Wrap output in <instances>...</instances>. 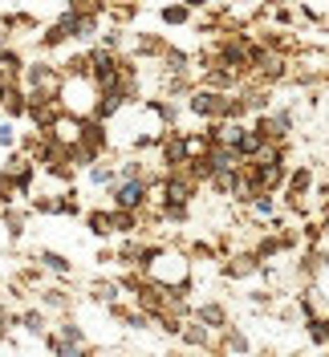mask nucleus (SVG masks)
<instances>
[{
    "mask_svg": "<svg viewBox=\"0 0 329 357\" xmlns=\"http://www.w3.org/2000/svg\"><path fill=\"white\" fill-rule=\"evenodd\" d=\"M98 98H102V89L94 86V77H66V82H61V93H57L61 110L78 114V118H94Z\"/></svg>",
    "mask_w": 329,
    "mask_h": 357,
    "instance_id": "nucleus-1",
    "label": "nucleus"
},
{
    "mask_svg": "<svg viewBox=\"0 0 329 357\" xmlns=\"http://www.w3.org/2000/svg\"><path fill=\"white\" fill-rule=\"evenodd\" d=\"M228 89H216V86H199L187 93V114L199 118V122H224L228 118Z\"/></svg>",
    "mask_w": 329,
    "mask_h": 357,
    "instance_id": "nucleus-2",
    "label": "nucleus"
},
{
    "mask_svg": "<svg viewBox=\"0 0 329 357\" xmlns=\"http://www.w3.org/2000/svg\"><path fill=\"white\" fill-rule=\"evenodd\" d=\"M21 82L29 93H49V98H57L61 93V82H66V73H61V66H53V61H29L21 73Z\"/></svg>",
    "mask_w": 329,
    "mask_h": 357,
    "instance_id": "nucleus-3",
    "label": "nucleus"
},
{
    "mask_svg": "<svg viewBox=\"0 0 329 357\" xmlns=\"http://www.w3.org/2000/svg\"><path fill=\"white\" fill-rule=\"evenodd\" d=\"M110 207H131V211H142L151 203V178H118L106 191Z\"/></svg>",
    "mask_w": 329,
    "mask_h": 357,
    "instance_id": "nucleus-4",
    "label": "nucleus"
},
{
    "mask_svg": "<svg viewBox=\"0 0 329 357\" xmlns=\"http://www.w3.org/2000/svg\"><path fill=\"white\" fill-rule=\"evenodd\" d=\"M4 171L17 178V187H21V199L29 203V195H33V183H37V162L24 155L21 146H13V151H8V158H4Z\"/></svg>",
    "mask_w": 329,
    "mask_h": 357,
    "instance_id": "nucleus-5",
    "label": "nucleus"
},
{
    "mask_svg": "<svg viewBox=\"0 0 329 357\" xmlns=\"http://www.w3.org/2000/svg\"><path fill=\"white\" fill-rule=\"evenodd\" d=\"M159 162H163V171H175V167L187 162V130L171 126V130L163 134V142H159Z\"/></svg>",
    "mask_w": 329,
    "mask_h": 357,
    "instance_id": "nucleus-6",
    "label": "nucleus"
},
{
    "mask_svg": "<svg viewBox=\"0 0 329 357\" xmlns=\"http://www.w3.org/2000/svg\"><path fill=\"white\" fill-rule=\"evenodd\" d=\"M61 24L69 29V37L82 45H94L98 41V33H102V17H89V13H73V8H66L61 13Z\"/></svg>",
    "mask_w": 329,
    "mask_h": 357,
    "instance_id": "nucleus-7",
    "label": "nucleus"
},
{
    "mask_svg": "<svg viewBox=\"0 0 329 357\" xmlns=\"http://www.w3.org/2000/svg\"><path fill=\"white\" fill-rule=\"evenodd\" d=\"M57 114H61V102H57V98H49V93H29V114H24V122H29V126L49 130Z\"/></svg>",
    "mask_w": 329,
    "mask_h": 357,
    "instance_id": "nucleus-8",
    "label": "nucleus"
},
{
    "mask_svg": "<svg viewBox=\"0 0 329 357\" xmlns=\"http://www.w3.org/2000/svg\"><path fill=\"white\" fill-rule=\"evenodd\" d=\"M82 146H86L94 158H106L110 155V122L86 118V122H82Z\"/></svg>",
    "mask_w": 329,
    "mask_h": 357,
    "instance_id": "nucleus-9",
    "label": "nucleus"
},
{
    "mask_svg": "<svg viewBox=\"0 0 329 357\" xmlns=\"http://www.w3.org/2000/svg\"><path fill=\"white\" fill-rule=\"evenodd\" d=\"M0 114L13 118V122H24V114H29V89H24V82H8V86H4Z\"/></svg>",
    "mask_w": 329,
    "mask_h": 357,
    "instance_id": "nucleus-10",
    "label": "nucleus"
},
{
    "mask_svg": "<svg viewBox=\"0 0 329 357\" xmlns=\"http://www.w3.org/2000/svg\"><path fill=\"white\" fill-rule=\"evenodd\" d=\"M82 122H86V118H78V114L61 110L57 118H53L49 134H53V138H57L61 146H73V142H82Z\"/></svg>",
    "mask_w": 329,
    "mask_h": 357,
    "instance_id": "nucleus-11",
    "label": "nucleus"
},
{
    "mask_svg": "<svg viewBox=\"0 0 329 357\" xmlns=\"http://www.w3.org/2000/svg\"><path fill=\"white\" fill-rule=\"evenodd\" d=\"M261 256H256V248L252 252H232L228 256V264H224V276H232V280H244V276H252V272H261Z\"/></svg>",
    "mask_w": 329,
    "mask_h": 357,
    "instance_id": "nucleus-12",
    "label": "nucleus"
},
{
    "mask_svg": "<svg viewBox=\"0 0 329 357\" xmlns=\"http://www.w3.org/2000/svg\"><path fill=\"white\" fill-rule=\"evenodd\" d=\"M41 309L66 317V312L73 309V292H69L66 284H41Z\"/></svg>",
    "mask_w": 329,
    "mask_h": 357,
    "instance_id": "nucleus-13",
    "label": "nucleus"
},
{
    "mask_svg": "<svg viewBox=\"0 0 329 357\" xmlns=\"http://www.w3.org/2000/svg\"><path fill=\"white\" fill-rule=\"evenodd\" d=\"M118 178H122V175H118V162H110V155L98 158L94 167H86V183H89V187H102V191H110Z\"/></svg>",
    "mask_w": 329,
    "mask_h": 357,
    "instance_id": "nucleus-14",
    "label": "nucleus"
},
{
    "mask_svg": "<svg viewBox=\"0 0 329 357\" xmlns=\"http://www.w3.org/2000/svg\"><path fill=\"white\" fill-rule=\"evenodd\" d=\"M73 37H69V29L61 24V17L53 24H45V29H37V49L41 53H53V49H61V45H69Z\"/></svg>",
    "mask_w": 329,
    "mask_h": 357,
    "instance_id": "nucleus-15",
    "label": "nucleus"
},
{
    "mask_svg": "<svg viewBox=\"0 0 329 357\" xmlns=\"http://www.w3.org/2000/svg\"><path fill=\"white\" fill-rule=\"evenodd\" d=\"M110 227H114V236H134V231H142V215L131 207H110Z\"/></svg>",
    "mask_w": 329,
    "mask_h": 357,
    "instance_id": "nucleus-16",
    "label": "nucleus"
},
{
    "mask_svg": "<svg viewBox=\"0 0 329 357\" xmlns=\"http://www.w3.org/2000/svg\"><path fill=\"white\" fill-rule=\"evenodd\" d=\"M171 45L163 41V37H154V33H142V37H134V57L138 61H163V53H167Z\"/></svg>",
    "mask_w": 329,
    "mask_h": 357,
    "instance_id": "nucleus-17",
    "label": "nucleus"
},
{
    "mask_svg": "<svg viewBox=\"0 0 329 357\" xmlns=\"http://www.w3.org/2000/svg\"><path fill=\"white\" fill-rule=\"evenodd\" d=\"M24 66H29V57H24L17 45H4V49H0V73H4L8 82H21Z\"/></svg>",
    "mask_w": 329,
    "mask_h": 357,
    "instance_id": "nucleus-18",
    "label": "nucleus"
},
{
    "mask_svg": "<svg viewBox=\"0 0 329 357\" xmlns=\"http://www.w3.org/2000/svg\"><path fill=\"white\" fill-rule=\"evenodd\" d=\"M37 260H41V268H45V272H53L57 280H69V276H73L69 256H61L57 248H41V252H37Z\"/></svg>",
    "mask_w": 329,
    "mask_h": 357,
    "instance_id": "nucleus-19",
    "label": "nucleus"
},
{
    "mask_svg": "<svg viewBox=\"0 0 329 357\" xmlns=\"http://www.w3.org/2000/svg\"><path fill=\"white\" fill-rule=\"evenodd\" d=\"M53 333L61 337V341H69V345H73V349H78V354H82V349H86L89 341H86V329H82V325H78V321H73V317H61V321H57V325H53Z\"/></svg>",
    "mask_w": 329,
    "mask_h": 357,
    "instance_id": "nucleus-20",
    "label": "nucleus"
},
{
    "mask_svg": "<svg viewBox=\"0 0 329 357\" xmlns=\"http://www.w3.org/2000/svg\"><path fill=\"white\" fill-rule=\"evenodd\" d=\"M21 329L33 337H45L49 333V309L41 305H33V309H21Z\"/></svg>",
    "mask_w": 329,
    "mask_h": 357,
    "instance_id": "nucleus-21",
    "label": "nucleus"
},
{
    "mask_svg": "<svg viewBox=\"0 0 329 357\" xmlns=\"http://www.w3.org/2000/svg\"><path fill=\"white\" fill-rule=\"evenodd\" d=\"M86 296L94 301V305H110V301H118V296H122V284H118V280H89Z\"/></svg>",
    "mask_w": 329,
    "mask_h": 357,
    "instance_id": "nucleus-22",
    "label": "nucleus"
},
{
    "mask_svg": "<svg viewBox=\"0 0 329 357\" xmlns=\"http://www.w3.org/2000/svg\"><path fill=\"white\" fill-rule=\"evenodd\" d=\"M86 227L98 240H110L114 236V227H110V203L106 207H86Z\"/></svg>",
    "mask_w": 329,
    "mask_h": 357,
    "instance_id": "nucleus-23",
    "label": "nucleus"
},
{
    "mask_svg": "<svg viewBox=\"0 0 329 357\" xmlns=\"http://www.w3.org/2000/svg\"><path fill=\"white\" fill-rule=\"evenodd\" d=\"M0 223L8 227V236H13V240H21V236H24V223H29V207H17V203H8V207L0 211Z\"/></svg>",
    "mask_w": 329,
    "mask_h": 357,
    "instance_id": "nucleus-24",
    "label": "nucleus"
},
{
    "mask_svg": "<svg viewBox=\"0 0 329 357\" xmlns=\"http://www.w3.org/2000/svg\"><path fill=\"white\" fill-rule=\"evenodd\" d=\"M0 24H4L8 33H37V29H41V21H37L33 13H4Z\"/></svg>",
    "mask_w": 329,
    "mask_h": 357,
    "instance_id": "nucleus-25",
    "label": "nucleus"
},
{
    "mask_svg": "<svg viewBox=\"0 0 329 357\" xmlns=\"http://www.w3.org/2000/svg\"><path fill=\"white\" fill-rule=\"evenodd\" d=\"M196 321H203V325H212V329L224 333V325H228V309L216 305V301H207V305H199V309H196Z\"/></svg>",
    "mask_w": 329,
    "mask_h": 357,
    "instance_id": "nucleus-26",
    "label": "nucleus"
},
{
    "mask_svg": "<svg viewBox=\"0 0 329 357\" xmlns=\"http://www.w3.org/2000/svg\"><path fill=\"white\" fill-rule=\"evenodd\" d=\"M159 21L167 24V29L187 24V21H191V8H187V0H179V4H163V8H159Z\"/></svg>",
    "mask_w": 329,
    "mask_h": 357,
    "instance_id": "nucleus-27",
    "label": "nucleus"
},
{
    "mask_svg": "<svg viewBox=\"0 0 329 357\" xmlns=\"http://www.w3.org/2000/svg\"><path fill=\"white\" fill-rule=\"evenodd\" d=\"M61 215H69V220L86 215V199L78 195V183H69L66 191H61Z\"/></svg>",
    "mask_w": 329,
    "mask_h": 357,
    "instance_id": "nucleus-28",
    "label": "nucleus"
},
{
    "mask_svg": "<svg viewBox=\"0 0 329 357\" xmlns=\"http://www.w3.org/2000/svg\"><path fill=\"white\" fill-rule=\"evenodd\" d=\"M57 66H61L66 77H89V53H69V57H61Z\"/></svg>",
    "mask_w": 329,
    "mask_h": 357,
    "instance_id": "nucleus-29",
    "label": "nucleus"
},
{
    "mask_svg": "<svg viewBox=\"0 0 329 357\" xmlns=\"http://www.w3.org/2000/svg\"><path fill=\"white\" fill-rule=\"evenodd\" d=\"M0 203H4V207H8V203H24V199H21V187H17V178L8 175L4 167H0Z\"/></svg>",
    "mask_w": 329,
    "mask_h": 357,
    "instance_id": "nucleus-30",
    "label": "nucleus"
},
{
    "mask_svg": "<svg viewBox=\"0 0 329 357\" xmlns=\"http://www.w3.org/2000/svg\"><path fill=\"white\" fill-rule=\"evenodd\" d=\"M0 146H4V151L21 146V122H13V118H4V122H0Z\"/></svg>",
    "mask_w": 329,
    "mask_h": 357,
    "instance_id": "nucleus-31",
    "label": "nucleus"
},
{
    "mask_svg": "<svg viewBox=\"0 0 329 357\" xmlns=\"http://www.w3.org/2000/svg\"><path fill=\"white\" fill-rule=\"evenodd\" d=\"M66 8H73V13H89V17H106L110 0H66Z\"/></svg>",
    "mask_w": 329,
    "mask_h": 357,
    "instance_id": "nucleus-32",
    "label": "nucleus"
},
{
    "mask_svg": "<svg viewBox=\"0 0 329 357\" xmlns=\"http://www.w3.org/2000/svg\"><path fill=\"white\" fill-rule=\"evenodd\" d=\"M106 13H110V21H114V24H126V21H134L138 4H110Z\"/></svg>",
    "mask_w": 329,
    "mask_h": 357,
    "instance_id": "nucleus-33",
    "label": "nucleus"
},
{
    "mask_svg": "<svg viewBox=\"0 0 329 357\" xmlns=\"http://www.w3.org/2000/svg\"><path fill=\"white\" fill-rule=\"evenodd\" d=\"M203 4H207V0H187V8H191V13H196V8H203Z\"/></svg>",
    "mask_w": 329,
    "mask_h": 357,
    "instance_id": "nucleus-34",
    "label": "nucleus"
},
{
    "mask_svg": "<svg viewBox=\"0 0 329 357\" xmlns=\"http://www.w3.org/2000/svg\"><path fill=\"white\" fill-rule=\"evenodd\" d=\"M4 86H8V77H4V73H0V102H4Z\"/></svg>",
    "mask_w": 329,
    "mask_h": 357,
    "instance_id": "nucleus-35",
    "label": "nucleus"
},
{
    "mask_svg": "<svg viewBox=\"0 0 329 357\" xmlns=\"http://www.w3.org/2000/svg\"><path fill=\"white\" fill-rule=\"evenodd\" d=\"M0 211H4V203H0Z\"/></svg>",
    "mask_w": 329,
    "mask_h": 357,
    "instance_id": "nucleus-36",
    "label": "nucleus"
}]
</instances>
